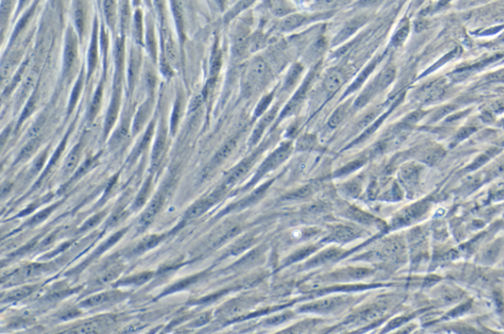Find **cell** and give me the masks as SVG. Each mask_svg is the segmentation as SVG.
Masks as SVG:
<instances>
[{"label": "cell", "instance_id": "ba28073f", "mask_svg": "<svg viewBox=\"0 0 504 334\" xmlns=\"http://www.w3.org/2000/svg\"><path fill=\"white\" fill-rule=\"evenodd\" d=\"M76 55H77L76 39L71 34L66 38V45H65V51H64V72L65 73H67L72 68L73 64L76 59Z\"/></svg>", "mask_w": 504, "mask_h": 334}, {"label": "cell", "instance_id": "1f68e13d", "mask_svg": "<svg viewBox=\"0 0 504 334\" xmlns=\"http://www.w3.org/2000/svg\"><path fill=\"white\" fill-rule=\"evenodd\" d=\"M272 99H273V95L271 94V95L266 96L265 98H263L260 101V103L258 104V106H257V108L255 110V116H259V115H261L264 112V111L268 108V106L270 105V103L272 102Z\"/></svg>", "mask_w": 504, "mask_h": 334}, {"label": "cell", "instance_id": "4dcf8cb0", "mask_svg": "<svg viewBox=\"0 0 504 334\" xmlns=\"http://www.w3.org/2000/svg\"><path fill=\"white\" fill-rule=\"evenodd\" d=\"M36 149V140H33V141H31L30 143H28V144H27V145H26V146L22 149L21 152H20V154H19L18 159L20 160V159H25V158L29 157V156H30V155H31V154L35 151V149Z\"/></svg>", "mask_w": 504, "mask_h": 334}, {"label": "cell", "instance_id": "d4e9b609", "mask_svg": "<svg viewBox=\"0 0 504 334\" xmlns=\"http://www.w3.org/2000/svg\"><path fill=\"white\" fill-rule=\"evenodd\" d=\"M221 66H222V52L220 50H217L215 51V53L212 57V61H211L210 74L212 77V80H215L217 75L221 69Z\"/></svg>", "mask_w": 504, "mask_h": 334}, {"label": "cell", "instance_id": "f35d334b", "mask_svg": "<svg viewBox=\"0 0 504 334\" xmlns=\"http://www.w3.org/2000/svg\"><path fill=\"white\" fill-rule=\"evenodd\" d=\"M180 102L178 101V102L176 103V107H175L174 113H173V118H172V130H173V132L176 130V127H177V124H178V121H179V117H180Z\"/></svg>", "mask_w": 504, "mask_h": 334}, {"label": "cell", "instance_id": "d6a6232c", "mask_svg": "<svg viewBox=\"0 0 504 334\" xmlns=\"http://www.w3.org/2000/svg\"><path fill=\"white\" fill-rule=\"evenodd\" d=\"M75 25H76L79 35L82 36L83 29H84V12L80 8H78L75 11Z\"/></svg>", "mask_w": 504, "mask_h": 334}, {"label": "cell", "instance_id": "3957f363", "mask_svg": "<svg viewBox=\"0 0 504 334\" xmlns=\"http://www.w3.org/2000/svg\"><path fill=\"white\" fill-rule=\"evenodd\" d=\"M313 75L314 73H311L309 74V76L305 79L303 85L298 89V91L296 92V94L293 96V98L289 101L287 107L284 109V111L282 112V118L285 117L286 115L289 114L290 112L293 111L295 110V108L303 101V99L305 98L306 96V93L308 91V88L312 82V79H313Z\"/></svg>", "mask_w": 504, "mask_h": 334}, {"label": "cell", "instance_id": "74e56055", "mask_svg": "<svg viewBox=\"0 0 504 334\" xmlns=\"http://www.w3.org/2000/svg\"><path fill=\"white\" fill-rule=\"evenodd\" d=\"M33 291V287H25V288H21L15 292H13L11 294V299L15 300V299H19V298L25 297L27 296L28 294H30L31 292Z\"/></svg>", "mask_w": 504, "mask_h": 334}, {"label": "cell", "instance_id": "ac0fdd59", "mask_svg": "<svg viewBox=\"0 0 504 334\" xmlns=\"http://www.w3.org/2000/svg\"><path fill=\"white\" fill-rule=\"evenodd\" d=\"M347 111H348V106L347 105H343V106H340L334 113L331 115L329 121H328V125L329 127L331 128H336L338 125L341 124V122L344 120V118L346 117V114H347Z\"/></svg>", "mask_w": 504, "mask_h": 334}, {"label": "cell", "instance_id": "83f0119b", "mask_svg": "<svg viewBox=\"0 0 504 334\" xmlns=\"http://www.w3.org/2000/svg\"><path fill=\"white\" fill-rule=\"evenodd\" d=\"M173 9H174V14L176 18V23L178 26V30L180 35L182 34V28H183V21H182V11L179 2H173Z\"/></svg>", "mask_w": 504, "mask_h": 334}, {"label": "cell", "instance_id": "44dd1931", "mask_svg": "<svg viewBox=\"0 0 504 334\" xmlns=\"http://www.w3.org/2000/svg\"><path fill=\"white\" fill-rule=\"evenodd\" d=\"M97 63V30L95 29L92 38V44L89 51V74L92 73Z\"/></svg>", "mask_w": 504, "mask_h": 334}, {"label": "cell", "instance_id": "9a60e30c", "mask_svg": "<svg viewBox=\"0 0 504 334\" xmlns=\"http://www.w3.org/2000/svg\"><path fill=\"white\" fill-rule=\"evenodd\" d=\"M165 38H166V53H167L168 61L172 65H177V63H178L177 47L175 45L173 38L171 37V34L167 31V29L165 32Z\"/></svg>", "mask_w": 504, "mask_h": 334}, {"label": "cell", "instance_id": "5bb4252c", "mask_svg": "<svg viewBox=\"0 0 504 334\" xmlns=\"http://www.w3.org/2000/svg\"><path fill=\"white\" fill-rule=\"evenodd\" d=\"M252 158H249L245 160L242 164H240L233 172L232 174L228 177L226 181V186L233 185L235 182H237L251 167L252 165Z\"/></svg>", "mask_w": 504, "mask_h": 334}, {"label": "cell", "instance_id": "7402d4cb", "mask_svg": "<svg viewBox=\"0 0 504 334\" xmlns=\"http://www.w3.org/2000/svg\"><path fill=\"white\" fill-rule=\"evenodd\" d=\"M102 99H103V88L102 86H100L95 94V97H94V100L92 102V105H91V108H90V111H89V115H90V118L93 119L97 112L99 111L100 107H101V104H102Z\"/></svg>", "mask_w": 504, "mask_h": 334}, {"label": "cell", "instance_id": "e0dca14e", "mask_svg": "<svg viewBox=\"0 0 504 334\" xmlns=\"http://www.w3.org/2000/svg\"><path fill=\"white\" fill-rule=\"evenodd\" d=\"M80 152H81V146L77 145L66 158V161L64 164V172L65 173H70L71 171L74 170V168L76 167V165L79 161Z\"/></svg>", "mask_w": 504, "mask_h": 334}, {"label": "cell", "instance_id": "30bf717a", "mask_svg": "<svg viewBox=\"0 0 504 334\" xmlns=\"http://www.w3.org/2000/svg\"><path fill=\"white\" fill-rule=\"evenodd\" d=\"M305 21H306V17L304 15L292 14L281 21V23L279 24V29L281 31H285V32L290 31V30H293V29L299 27L300 25H302Z\"/></svg>", "mask_w": 504, "mask_h": 334}, {"label": "cell", "instance_id": "7a4b0ae2", "mask_svg": "<svg viewBox=\"0 0 504 334\" xmlns=\"http://www.w3.org/2000/svg\"><path fill=\"white\" fill-rule=\"evenodd\" d=\"M250 32L246 27L240 28L234 37L233 53L236 58H242L250 48Z\"/></svg>", "mask_w": 504, "mask_h": 334}, {"label": "cell", "instance_id": "8fae6325", "mask_svg": "<svg viewBox=\"0 0 504 334\" xmlns=\"http://www.w3.org/2000/svg\"><path fill=\"white\" fill-rule=\"evenodd\" d=\"M166 142H167V132H166V129L162 127L160 130L157 142L155 144L154 150H153V164L154 165L159 164V162L162 158L163 152L166 148Z\"/></svg>", "mask_w": 504, "mask_h": 334}, {"label": "cell", "instance_id": "603a6c76", "mask_svg": "<svg viewBox=\"0 0 504 334\" xmlns=\"http://www.w3.org/2000/svg\"><path fill=\"white\" fill-rule=\"evenodd\" d=\"M148 112H149L148 104H145L144 106L139 110V111L137 112V115L135 117V121L133 124V131H135L136 133L139 132V130L143 126L145 120L147 118V115H148Z\"/></svg>", "mask_w": 504, "mask_h": 334}, {"label": "cell", "instance_id": "f1b7e54d", "mask_svg": "<svg viewBox=\"0 0 504 334\" xmlns=\"http://www.w3.org/2000/svg\"><path fill=\"white\" fill-rule=\"evenodd\" d=\"M263 43H264L263 34L257 33L253 37L250 38V49L252 51H255V50L261 48L262 45H263Z\"/></svg>", "mask_w": 504, "mask_h": 334}, {"label": "cell", "instance_id": "b9f144b4", "mask_svg": "<svg viewBox=\"0 0 504 334\" xmlns=\"http://www.w3.org/2000/svg\"><path fill=\"white\" fill-rule=\"evenodd\" d=\"M202 101H203L202 96H198V97L194 98V99H193V101L191 102L190 111H194V110H196L197 108H199V107L201 106V104H202Z\"/></svg>", "mask_w": 504, "mask_h": 334}, {"label": "cell", "instance_id": "5b68a950", "mask_svg": "<svg viewBox=\"0 0 504 334\" xmlns=\"http://www.w3.org/2000/svg\"><path fill=\"white\" fill-rule=\"evenodd\" d=\"M219 195H220V192H217L215 194H213L211 197L197 202L191 208H189V210L186 212L185 217L187 219L198 218L199 216H201L204 212H206L210 208V206L213 204V202L215 200H217Z\"/></svg>", "mask_w": 504, "mask_h": 334}, {"label": "cell", "instance_id": "4fadbf2b", "mask_svg": "<svg viewBox=\"0 0 504 334\" xmlns=\"http://www.w3.org/2000/svg\"><path fill=\"white\" fill-rule=\"evenodd\" d=\"M303 71V67L299 63H294L288 70L287 78L284 84V90H290L294 84L298 81L300 75Z\"/></svg>", "mask_w": 504, "mask_h": 334}, {"label": "cell", "instance_id": "277c9868", "mask_svg": "<svg viewBox=\"0 0 504 334\" xmlns=\"http://www.w3.org/2000/svg\"><path fill=\"white\" fill-rule=\"evenodd\" d=\"M163 201H164V196L163 194H159L155 197V199L152 201L151 205L149 206V208L145 211L143 216L141 217L140 219V222H139V225L140 227L144 228V227H147L150 223H152L155 219V217L157 216V214L160 212L161 208H162V205H163Z\"/></svg>", "mask_w": 504, "mask_h": 334}, {"label": "cell", "instance_id": "d590c367", "mask_svg": "<svg viewBox=\"0 0 504 334\" xmlns=\"http://www.w3.org/2000/svg\"><path fill=\"white\" fill-rule=\"evenodd\" d=\"M81 88H82V79H80V81L77 82L76 86L73 89L71 100H70V105H69L70 109L74 108V106H75V104L77 102V99L79 98V95H80V92H81Z\"/></svg>", "mask_w": 504, "mask_h": 334}, {"label": "cell", "instance_id": "7c38bea8", "mask_svg": "<svg viewBox=\"0 0 504 334\" xmlns=\"http://www.w3.org/2000/svg\"><path fill=\"white\" fill-rule=\"evenodd\" d=\"M118 111H119V96L117 93H115L112 97V101H111V104L109 106L108 114H107L106 126H105L106 133H108V131L110 130V128L112 127V125L114 124L116 117H117Z\"/></svg>", "mask_w": 504, "mask_h": 334}, {"label": "cell", "instance_id": "ab89813d", "mask_svg": "<svg viewBox=\"0 0 504 334\" xmlns=\"http://www.w3.org/2000/svg\"><path fill=\"white\" fill-rule=\"evenodd\" d=\"M288 7L285 4H277L274 8V13L276 15H284L288 12Z\"/></svg>", "mask_w": 504, "mask_h": 334}, {"label": "cell", "instance_id": "7bdbcfd3", "mask_svg": "<svg viewBox=\"0 0 504 334\" xmlns=\"http://www.w3.org/2000/svg\"><path fill=\"white\" fill-rule=\"evenodd\" d=\"M10 68H11V64L8 61L4 62L2 64V66H1V77H2V79H4L8 75L9 71H10Z\"/></svg>", "mask_w": 504, "mask_h": 334}, {"label": "cell", "instance_id": "2e32d148", "mask_svg": "<svg viewBox=\"0 0 504 334\" xmlns=\"http://www.w3.org/2000/svg\"><path fill=\"white\" fill-rule=\"evenodd\" d=\"M237 147V138H234L230 140L222 149L217 152L216 156L214 157L213 164H218L222 162L224 159H226Z\"/></svg>", "mask_w": 504, "mask_h": 334}, {"label": "cell", "instance_id": "cb8c5ba5", "mask_svg": "<svg viewBox=\"0 0 504 334\" xmlns=\"http://www.w3.org/2000/svg\"><path fill=\"white\" fill-rule=\"evenodd\" d=\"M134 19H135L134 20L135 38L138 42H140L142 40V36H143V23H142V14L139 10L136 11Z\"/></svg>", "mask_w": 504, "mask_h": 334}, {"label": "cell", "instance_id": "f546056e", "mask_svg": "<svg viewBox=\"0 0 504 334\" xmlns=\"http://www.w3.org/2000/svg\"><path fill=\"white\" fill-rule=\"evenodd\" d=\"M104 9H105V14H106L108 24L111 27H113V24H114V5H113V2H111V1H105Z\"/></svg>", "mask_w": 504, "mask_h": 334}, {"label": "cell", "instance_id": "9c48e42d", "mask_svg": "<svg viewBox=\"0 0 504 334\" xmlns=\"http://www.w3.org/2000/svg\"><path fill=\"white\" fill-rule=\"evenodd\" d=\"M345 83V78L338 70L330 71L324 80V87L327 92L333 94L336 93Z\"/></svg>", "mask_w": 504, "mask_h": 334}, {"label": "cell", "instance_id": "6da1fadb", "mask_svg": "<svg viewBox=\"0 0 504 334\" xmlns=\"http://www.w3.org/2000/svg\"><path fill=\"white\" fill-rule=\"evenodd\" d=\"M269 67L260 57L255 58L249 70L248 81L246 82V92L252 94L256 89L262 87L269 79Z\"/></svg>", "mask_w": 504, "mask_h": 334}, {"label": "cell", "instance_id": "ee69618b", "mask_svg": "<svg viewBox=\"0 0 504 334\" xmlns=\"http://www.w3.org/2000/svg\"><path fill=\"white\" fill-rule=\"evenodd\" d=\"M41 124H42L41 122H40V123H39V122L36 123V124H35V125H34L31 129H30V133H29V135H30V136H32V137L36 136V134H37V133L39 132V130H40Z\"/></svg>", "mask_w": 504, "mask_h": 334}, {"label": "cell", "instance_id": "8d00e7d4", "mask_svg": "<svg viewBox=\"0 0 504 334\" xmlns=\"http://www.w3.org/2000/svg\"><path fill=\"white\" fill-rule=\"evenodd\" d=\"M147 42H148V45H149V50L151 51L153 57H155V54H156V43H155V37H154V32H153L152 28L148 30Z\"/></svg>", "mask_w": 504, "mask_h": 334}, {"label": "cell", "instance_id": "ffe728a7", "mask_svg": "<svg viewBox=\"0 0 504 334\" xmlns=\"http://www.w3.org/2000/svg\"><path fill=\"white\" fill-rule=\"evenodd\" d=\"M120 265L118 264H111L109 267L106 268L98 277V281L100 283H105L111 281L113 278H115L119 272H120Z\"/></svg>", "mask_w": 504, "mask_h": 334}, {"label": "cell", "instance_id": "836d02e7", "mask_svg": "<svg viewBox=\"0 0 504 334\" xmlns=\"http://www.w3.org/2000/svg\"><path fill=\"white\" fill-rule=\"evenodd\" d=\"M161 239H162V237H160V236H152L151 238L145 240L143 243L140 244V246L138 247V250L140 252L141 251H145V250H148V249L154 247L156 244H158Z\"/></svg>", "mask_w": 504, "mask_h": 334}, {"label": "cell", "instance_id": "60d3db41", "mask_svg": "<svg viewBox=\"0 0 504 334\" xmlns=\"http://www.w3.org/2000/svg\"><path fill=\"white\" fill-rule=\"evenodd\" d=\"M313 141H314L313 137H311V136H305V137H302V139L299 142V145H302V147L305 149L307 147H310L312 145Z\"/></svg>", "mask_w": 504, "mask_h": 334}, {"label": "cell", "instance_id": "e575fe53", "mask_svg": "<svg viewBox=\"0 0 504 334\" xmlns=\"http://www.w3.org/2000/svg\"><path fill=\"white\" fill-rule=\"evenodd\" d=\"M408 33H409V28L408 27H403L401 30H399L397 32L396 35L393 37V44L394 45H400L404 40L405 38L408 36Z\"/></svg>", "mask_w": 504, "mask_h": 334}, {"label": "cell", "instance_id": "d6986e66", "mask_svg": "<svg viewBox=\"0 0 504 334\" xmlns=\"http://www.w3.org/2000/svg\"><path fill=\"white\" fill-rule=\"evenodd\" d=\"M377 62H378V59H375L374 61H372L370 64H368V66L359 75V77L356 79V81L354 82V84L349 88V91L348 93H351V92H355V90H357L360 85L362 83H364L365 79L369 76V74L372 72V70L375 68V66L377 65Z\"/></svg>", "mask_w": 504, "mask_h": 334}, {"label": "cell", "instance_id": "484cf974", "mask_svg": "<svg viewBox=\"0 0 504 334\" xmlns=\"http://www.w3.org/2000/svg\"><path fill=\"white\" fill-rule=\"evenodd\" d=\"M123 58H124V42L123 39H118L115 47V59L117 68L121 69L123 66Z\"/></svg>", "mask_w": 504, "mask_h": 334}, {"label": "cell", "instance_id": "52a82bcc", "mask_svg": "<svg viewBox=\"0 0 504 334\" xmlns=\"http://www.w3.org/2000/svg\"><path fill=\"white\" fill-rule=\"evenodd\" d=\"M366 22V18L365 17H358L356 19H353L352 21H350L345 27L344 29L339 33V35L337 36V37L334 39V43L337 44L343 40H345L346 38L352 36L358 29H360V27Z\"/></svg>", "mask_w": 504, "mask_h": 334}, {"label": "cell", "instance_id": "4316f807", "mask_svg": "<svg viewBox=\"0 0 504 334\" xmlns=\"http://www.w3.org/2000/svg\"><path fill=\"white\" fill-rule=\"evenodd\" d=\"M150 189H151V180L149 179L146 183H145L144 187L142 189V191L140 192L137 200H136V203H135V207L137 209H139L141 206L144 205L147 198H148V195H149V192H150Z\"/></svg>", "mask_w": 504, "mask_h": 334}, {"label": "cell", "instance_id": "8992f818", "mask_svg": "<svg viewBox=\"0 0 504 334\" xmlns=\"http://www.w3.org/2000/svg\"><path fill=\"white\" fill-rule=\"evenodd\" d=\"M277 111H278V108H274L273 110H271L270 111L267 112L263 117L262 119L259 121V123L257 124L255 130L253 131V134L252 136V143L254 144L256 143L260 137L262 136L263 132L265 131V129L271 124V122L274 120V118L276 117L277 115Z\"/></svg>", "mask_w": 504, "mask_h": 334}]
</instances>
